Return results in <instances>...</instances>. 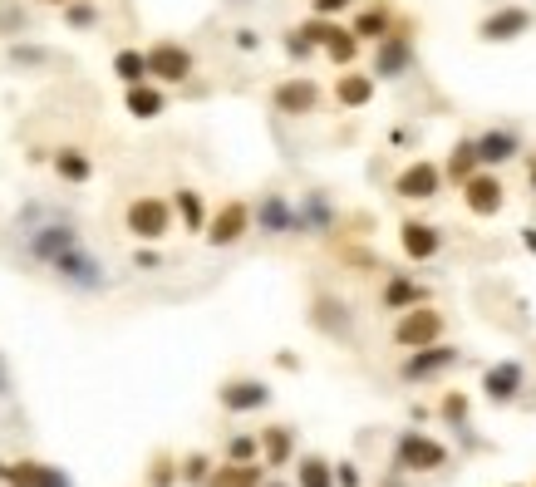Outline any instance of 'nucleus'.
I'll use <instances>...</instances> for the list:
<instances>
[{
	"label": "nucleus",
	"mask_w": 536,
	"mask_h": 487,
	"mask_svg": "<svg viewBox=\"0 0 536 487\" xmlns=\"http://www.w3.org/2000/svg\"><path fill=\"white\" fill-rule=\"evenodd\" d=\"M0 394H10V374L5 369H0Z\"/></svg>",
	"instance_id": "obj_46"
},
{
	"label": "nucleus",
	"mask_w": 536,
	"mask_h": 487,
	"mask_svg": "<svg viewBox=\"0 0 536 487\" xmlns=\"http://www.w3.org/2000/svg\"><path fill=\"white\" fill-rule=\"evenodd\" d=\"M123 227L133 242H163L173 232V202L168 197H133L123 212Z\"/></svg>",
	"instance_id": "obj_2"
},
{
	"label": "nucleus",
	"mask_w": 536,
	"mask_h": 487,
	"mask_svg": "<svg viewBox=\"0 0 536 487\" xmlns=\"http://www.w3.org/2000/svg\"><path fill=\"white\" fill-rule=\"evenodd\" d=\"M50 271L60 276L69 291H104L109 286V276H104V261L89 251L84 242H74L69 251H60L55 261H50Z\"/></svg>",
	"instance_id": "obj_1"
},
{
	"label": "nucleus",
	"mask_w": 536,
	"mask_h": 487,
	"mask_svg": "<svg viewBox=\"0 0 536 487\" xmlns=\"http://www.w3.org/2000/svg\"><path fill=\"white\" fill-rule=\"evenodd\" d=\"M256 443H261V463L266 468H286L296 458V428H286V424H271Z\"/></svg>",
	"instance_id": "obj_19"
},
{
	"label": "nucleus",
	"mask_w": 536,
	"mask_h": 487,
	"mask_svg": "<svg viewBox=\"0 0 536 487\" xmlns=\"http://www.w3.org/2000/svg\"><path fill=\"white\" fill-rule=\"evenodd\" d=\"M350 35H355L359 45H364V40H369V45H379V40L389 35V10H384V5H374V10H359L355 25H350Z\"/></svg>",
	"instance_id": "obj_28"
},
{
	"label": "nucleus",
	"mask_w": 536,
	"mask_h": 487,
	"mask_svg": "<svg viewBox=\"0 0 536 487\" xmlns=\"http://www.w3.org/2000/svg\"><path fill=\"white\" fill-rule=\"evenodd\" d=\"M443 310L438 305H409L399 320H394V345L399 350H418V345H433V340H443Z\"/></svg>",
	"instance_id": "obj_4"
},
{
	"label": "nucleus",
	"mask_w": 536,
	"mask_h": 487,
	"mask_svg": "<svg viewBox=\"0 0 536 487\" xmlns=\"http://www.w3.org/2000/svg\"><path fill=\"white\" fill-rule=\"evenodd\" d=\"M414 69V40L409 35H399V30H389L379 45H374V79H404Z\"/></svg>",
	"instance_id": "obj_9"
},
{
	"label": "nucleus",
	"mask_w": 536,
	"mask_h": 487,
	"mask_svg": "<svg viewBox=\"0 0 536 487\" xmlns=\"http://www.w3.org/2000/svg\"><path fill=\"white\" fill-rule=\"evenodd\" d=\"M335 487H359V468L345 458V463H335Z\"/></svg>",
	"instance_id": "obj_41"
},
{
	"label": "nucleus",
	"mask_w": 536,
	"mask_h": 487,
	"mask_svg": "<svg viewBox=\"0 0 536 487\" xmlns=\"http://www.w3.org/2000/svg\"><path fill=\"white\" fill-rule=\"evenodd\" d=\"M438 409H443V419H448V424H468V399H463V394H443V404H438Z\"/></svg>",
	"instance_id": "obj_36"
},
{
	"label": "nucleus",
	"mask_w": 536,
	"mask_h": 487,
	"mask_svg": "<svg viewBox=\"0 0 536 487\" xmlns=\"http://www.w3.org/2000/svg\"><path fill=\"white\" fill-rule=\"evenodd\" d=\"M266 483V463H222L207 473V487H261Z\"/></svg>",
	"instance_id": "obj_20"
},
{
	"label": "nucleus",
	"mask_w": 536,
	"mask_h": 487,
	"mask_svg": "<svg viewBox=\"0 0 536 487\" xmlns=\"http://www.w3.org/2000/svg\"><path fill=\"white\" fill-rule=\"evenodd\" d=\"M310 320H315V330H325V335H350V310H345V301H335V296H320L315 301V310H310Z\"/></svg>",
	"instance_id": "obj_22"
},
{
	"label": "nucleus",
	"mask_w": 536,
	"mask_h": 487,
	"mask_svg": "<svg viewBox=\"0 0 536 487\" xmlns=\"http://www.w3.org/2000/svg\"><path fill=\"white\" fill-rule=\"evenodd\" d=\"M10 60L15 64H45L50 55H45V50H35V45H10Z\"/></svg>",
	"instance_id": "obj_40"
},
{
	"label": "nucleus",
	"mask_w": 536,
	"mask_h": 487,
	"mask_svg": "<svg viewBox=\"0 0 536 487\" xmlns=\"http://www.w3.org/2000/svg\"><path fill=\"white\" fill-rule=\"evenodd\" d=\"M261 487H291V483H261Z\"/></svg>",
	"instance_id": "obj_49"
},
{
	"label": "nucleus",
	"mask_w": 536,
	"mask_h": 487,
	"mask_svg": "<svg viewBox=\"0 0 536 487\" xmlns=\"http://www.w3.org/2000/svg\"><path fill=\"white\" fill-rule=\"evenodd\" d=\"M207 473H212V458L207 453H187L182 458V483H192V487H207Z\"/></svg>",
	"instance_id": "obj_33"
},
{
	"label": "nucleus",
	"mask_w": 536,
	"mask_h": 487,
	"mask_svg": "<svg viewBox=\"0 0 536 487\" xmlns=\"http://www.w3.org/2000/svg\"><path fill=\"white\" fill-rule=\"evenodd\" d=\"M35 5H69V0H35Z\"/></svg>",
	"instance_id": "obj_48"
},
{
	"label": "nucleus",
	"mask_w": 536,
	"mask_h": 487,
	"mask_svg": "<svg viewBox=\"0 0 536 487\" xmlns=\"http://www.w3.org/2000/svg\"><path fill=\"white\" fill-rule=\"evenodd\" d=\"M428 291L418 286L414 276H389L384 281V310H409V305H423Z\"/></svg>",
	"instance_id": "obj_23"
},
{
	"label": "nucleus",
	"mask_w": 536,
	"mask_h": 487,
	"mask_svg": "<svg viewBox=\"0 0 536 487\" xmlns=\"http://www.w3.org/2000/svg\"><path fill=\"white\" fill-rule=\"evenodd\" d=\"M463 202H468L473 217H497V212L507 207V187L497 183L492 173H473V178L463 183Z\"/></svg>",
	"instance_id": "obj_16"
},
{
	"label": "nucleus",
	"mask_w": 536,
	"mask_h": 487,
	"mask_svg": "<svg viewBox=\"0 0 536 487\" xmlns=\"http://www.w3.org/2000/svg\"><path fill=\"white\" fill-rule=\"evenodd\" d=\"M399 246H404L409 261H433L443 251V232L433 222H404L399 227Z\"/></svg>",
	"instance_id": "obj_18"
},
{
	"label": "nucleus",
	"mask_w": 536,
	"mask_h": 487,
	"mask_svg": "<svg viewBox=\"0 0 536 487\" xmlns=\"http://www.w3.org/2000/svg\"><path fill=\"white\" fill-rule=\"evenodd\" d=\"M355 0H310V10L315 15H340V10H350Z\"/></svg>",
	"instance_id": "obj_42"
},
{
	"label": "nucleus",
	"mask_w": 536,
	"mask_h": 487,
	"mask_svg": "<svg viewBox=\"0 0 536 487\" xmlns=\"http://www.w3.org/2000/svg\"><path fill=\"white\" fill-rule=\"evenodd\" d=\"M64 20H69L74 30H89V25H99V10H94L89 0H69V5H64Z\"/></svg>",
	"instance_id": "obj_35"
},
{
	"label": "nucleus",
	"mask_w": 536,
	"mask_h": 487,
	"mask_svg": "<svg viewBox=\"0 0 536 487\" xmlns=\"http://www.w3.org/2000/svg\"><path fill=\"white\" fill-rule=\"evenodd\" d=\"M271 104H276V114H286V119H305V114H315L320 109V84L315 79H281L276 89H271Z\"/></svg>",
	"instance_id": "obj_8"
},
{
	"label": "nucleus",
	"mask_w": 536,
	"mask_h": 487,
	"mask_svg": "<svg viewBox=\"0 0 536 487\" xmlns=\"http://www.w3.org/2000/svg\"><path fill=\"white\" fill-rule=\"evenodd\" d=\"M296 487H335V463L320 453H305L296 463Z\"/></svg>",
	"instance_id": "obj_27"
},
{
	"label": "nucleus",
	"mask_w": 536,
	"mask_h": 487,
	"mask_svg": "<svg viewBox=\"0 0 536 487\" xmlns=\"http://www.w3.org/2000/svg\"><path fill=\"white\" fill-rule=\"evenodd\" d=\"M217 404H222L227 414H256V409L271 404V389H266L261 379H227V384L217 389Z\"/></svg>",
	"instance_id": "obj_15"
},
{
	"label": "nucleus",
	"mask_w": 536,
	"mask_h": 487,
	"mask_svg": "<svg viewBox=\"0 0 536 487\" xmlns=\"http://www.w3.org/2000/svg\"><path fill=\"white\" fill-rule=\"evenodd\" d=\"M438 468H448V448L438 443V438H428V433H399V443H394V473H438Z\"/></svg>",
	"instance_id": "obj_3"
},
{
	"label": "nucleus",
	"mask_w": 536,
	"mask_h": 487,
	"mask_svg": "<svg viewBox=\"0 0 536 487\" xmlns=\"http://www.w3.org/2000/svg\"><path fill=\"white\" fill-rule=\"evenodd\" d=\"M173 207H178V217H182L187 232H202V227H207V202H202V192L178 187V192H173Z\"/></svg>",
	"instance_id": "obj_29"
},
{
	"label": "nucleus",
	"mask_w": 536,
	"mask_h": 487,
	"mask_svg": "<svg viewBox=\"0 0 536 487\" xmlns=\"http://www.w3.org/2000/svg\"><path fill=\"white\" fill-rule=\"evenodd\" d=\"M133 261H138V266H143V271H153V266H158V251H138V256H133Z\"/></svg>",
	"instance_id": "obj_44"
},
{
	"label": "nucleus",
	"mask_w": 536,
	"mask_h": 487,
	"mask_svg": "<svg viewBox=\"0 0 536 487\" xmlns=\"http://www.w3.org/2000/svg\"><path fill=\"white\" fill-rule=\"evenodd\" d=\"M173 483H178V463H173V458H158L153 473H148V487H173Z\"/></svg>",
	"instance_id": "obj_37"
},
{
	"label": "nucleus",
	"mask_w": 536,
	"mask_h": 487,
	"mask_svg": "<svg viewBox=\"0 0 536 487\" xmlns=\"http://www.w3.org/2000/svg\"><path fill=\"white\" fill-rule=\"evenodd\" d=\"M296 212H300V232H330L335 227V212H330V202L320 192H305V202Z\"/></svg>",
	"instance_id": "obj_26"
},
{
	"label": "nucleus",
	"mask_w": 536,
	"mask_h": 487,
	"mask_svg": "<svg viewBox=\"0 0 536 487\" xmlns=\"http://www.w3.org/2000/svg\"><path fill=\"white\" fill-rule=\"evenodd\" d=\"M286 55H291V60H310V55H315V45H310L300 30H291V35H286Z\"/></svg>",
	"instance_id": "obj_39"
},
{
	"label": "nucleus",
	"mask_w": 536,
	"mask_h": 487,
	"mask_svg": "<svg viewBox=\"0 0 536 487\" xmlns=\"http://www.w3.org/2000/svg\"><path fill=\"white\" fill-rule=\"evenodd\" d=\"M25 30V10L20 5H0V35H20Z\"/></svg>",
	"instance_id": "obj_38"
},
{
	"label": "nucleus",
	"mask_w": 536,
	"mask_h": 487,
	"mask_svg": "<svg viewBox=\"0 0 536 487\" xmlns=\"http://www.w3.org/2000/svg\"><path fill=\"white\" fill-rule=\"evenodd\" d=\"M320 50L330 55V64H340V69H350V64H355V55H359V40H355V35H350V30H345V25H335V30H330V40H325Z\"/></svg>",
	"instance_id": "obj_30"
},
{
	"label": "nucleus",
	"mask_w": 536,
	"mask_h": 487,
	"mask_svg": "<svg viewBox=\"0 0 536 487\" xmlns=\"http://www.w3.org/2000/svg\"><path fill=\"white\" fill-rule=\"evenodd\" d=\"M261 458V443L251 438V433H237L232 443H227V463H256Z\"/></svg>",
	"instance_id": "obj_34"
},
{
	"label": "nucleus",
	"mask_w": 536,
	"mask_h": 487,
	"mask_svg": "<svg viewBox=\"0 0 536 487\" xmlns=\"http://www.w3.org/2000/svg\"><path fill=\"white\" fill-rule=\"evenodd\" d=\"M114 74H119L123 84H143L148 79V55L143 50H119L114 55Z\"/></svg>",
	"instance_id": "obj_32"
},
{
	"label": "nucleus",
	"mask_w": 536,
	"mask_h": 487,
	"mask_svg": "<svg viewBox=\"0 0 536 487\" xmlns=\"http://www.w3.org/2000/svg\"><path fill=\"white\" fill-rule=\"evenodd\" d=\"M143 55H148V79H158V84H187L192 69H197L192 50L178 45V40H158V45L143 50Z\"/></svg>",
	"instance_id": "obj_5"
},
{
	"label": "nucleus",
	"mask_w": 536,
	"mask_h": 487,
	"mask_svg": "<svg viewBox=\"0 0 536 487\" xmlns=\"http://www.w3.org/2000/svg\"><path fill=\"white\" fill-rule=\"evenodd\" d=\"M128 114H133V119H158V114H168V94L153 89L148 79H143V84H128Z\"/></svg>",
	"instance_id": "obj_21"
},
{
	"label": "nucleus",
	"mask_w": 536,
	"mask_h": 487,
	"mask_svg": "<svg viewBox=\"0 0 536 487\" xmlns=\"http://www.w3.org/2000/svg\"><path fill=\"white\" fill-rule=\"evenodd\" d=\"M473 148H477V163L502 168V163H512V158L522 153V138H517L512 128H487L482 138H473Z\"/></svg>",
	"instance_id": "obj_17"
},
{
	"label": "nucleus",
	"mask_w": 536,
	"mask_h": 487,
	"mask_svg": "<svg viewBox=\"0 0 536 487\" xmlns=\"http://www.w3.org/2000/svg\"><path fill=\"white\" fill-rule=\"evenodd\" d=\"M399 478H404V473H394V478H389V483H384V487H404V483H399Z\"/></svg>",
	"instance_id": "obj_47"
},
{
	"label": "nucleus",
	"mask_w": 536,
	"mask_h": 487,
	"mask_svg": "<svg viewBox=\"0 0 536 487\" xmlns=\"http://www.w3.org/2000/svg\"><path fill=\"white\" fill-rule=\"evenodd\" d=\"M463 365V355L453 350V345H418V350H409V360L399 365V379L404 384H423V379H438L443 369H458Z\"/></svg>",
	"instance_id": "obj_6"
},
{
	"label": "nucleus",
	"mask_w": 536,
	"mask_h": 487,
	"mask_svg": "<svg viewBox=\"0 0 536 487\" xmlns=\"http://www.w3.org/2000/svg\"><path fill=\"white\" fill-rule=\"evenodd\" d=\"M0 483H5V463H0Z\"/></svg>",
	"instance_id": "obj_50"
},
{
	"label": "nucleus",
	"mask_w": 536,
	"mask_h": 487,
	"mask_svg": "<svg viewBox=\"0 0 536 487\" xmlns=\"http://www.w3.org/2000/svg\"><path fill=\"white\" fill-rule=\"evenodd\" d=\"M251 227H256V232H266V237H286V232H300L296 202H286L281 192H266V197L256 202V212H251Z\"/></svg>",
	"instance_id": "obj_10"
},
{
	"label": "nucleus",
	"mask_w": 536,
	"mask_h": 487,
	"mask_svg": "<svg viewBox=\"0 0 536 487\" xmlns=\"http://www.w3.org/2000/svg\"><path fill=\"white\" fill-rule=\"evenodd\" d=\"M256 45H261L256 30H237V50H256Z\"/></svg>",
	"instance_id": "obj_43"
},
{
	"label": "nucleus",
	"mask_w": 536,
	"mask_h": 487,
	"mask_svg": "<svg viewBox=\"0 0 536 487\" xmlns=\"http://www.w3.org/2000/svg\"><path fill=\"white\" fill-rule=\"evenodd\" d=\"M0 487H74V478L64 468H55V463L20 458V463H5V483Z\"/></svg>",
	"instance_id": "obj_12"
},
{
	"label": "nucleus",
	"mask_w": 536,
	"mask_h": 487,
	"mask_svg": "<svg viewBox=\"0 0 536 487\" xmlns=\"http://www.w3.org/2000/svg\"><path fill=\"white\" fill-rule=\"evenodd\" d=\"M522 246H527V251H536V227H527V232H522Z\"/></svg>",
	"instance_id": "obj_45"
},
{
	"label": "nucleus",
	"mask_w": 536,
	"mask_h": 487,
	"mask_svg": "<svg viewBox=\"0 0 536 487\" xmlns=\"http://www.w3.org/2000/svg\"><path fill=\"white\" fill-rule=\"evenodd\" d=\"M477 168H482V163H477L473 138H463V143H458V148L448 153V178H453V183H468V178H473Z\"/></svg>",
	"instance_id": "obj_31"
},
{
	"label": "nucleus",
	"mask_w": 536,
	"mask_h": 487,
	"mask_svg": "<svg viewBox=\"0 0 536 487\" xmlns=\"http://www.w3.org/2000/svg\"><path fill=\"white\" fill-rule=\"evenodd\" d=\"M335 99H340L345 109H364V104L374 99V74H340V79H335Z\"/></svg>",
	"instance_id": "obj_24"
},
{
	"label": "nucleus",
	"mask_w": 536,
	"mask_h": 487,
	"mask_svg": "<svg viewBox=\"0 0 536 487\" xmlns=\"http://www.w3.org/2000/svg\"><path fill=\"white\" fill-rule=\"evenodd\" d=\"M438 187H443V168H438V163H428V158H414V163L394 178V192H399V197H409V202H428V197H438Z\"/></svg>",
	"instance_id": "obj_13"
},
{
	"label": "nucleus",
	"mask_w": 536,
	"mask_h": 487,
	"mask_svg": "<svg viewBox=\"0 0 536 487\" xmlns=\"http://www.w3.org/2000/svg\"><path fill=\"white\" fill-rule=\"evenodd\" d=\"M532 30V10L527 5H502V10H492L482 25H477V35L487 40V45H512V40H522Z\"/></svg>",
	"instance_id": "obj_11"
},
{
	"label": "nucleus",
	"mask_w": 536,
	"mask_h": 487,
	"mask_svg": "<svg viewBox=\"0 0 536 487\" xmlns=\"http://www.w3.org/2000/svg\"><path fill=\"white\" fill-rule=\"evenodd\" d=\"M522 384H527V369L517 365V360H497V365L482 369V394L492 404H512L522 394Z\"/></svg>",
	"instance_id": "obj_14"
},
{
	"label": "nucleus",
	"mask_w": 536,
	"mask_h": 487,
	"mask_svg": "<svg viewBox=\"0 0 536 487\" xmlns=\"http://www.w3.org/2000/svg\"><path fill=\"white\" fill-rule=\"evenodd\" d=\"M55 173H60L64 183H89V178H94V158H89V153H84V148H60V153H55Z\"/></svg>",
	"instance_id": "obj_25"
},
{
	"label": "nucleus",
	"mask_w": 536,
	"mask_h": 487,
	"mask_svg": "<svg viewBox=\"0 0 536 487\" xmlns=\"http://www.w3.org/2000/svg\"><path fill=\"white\" fill-rule=\"evenodd\" d=\"M246 232H251V207H246L241 197L222 202V207H217V212L207 217V227H202L207 246H237Z\"/></svg>",
	"instance_id": "obj_7"
}]
</instances>
